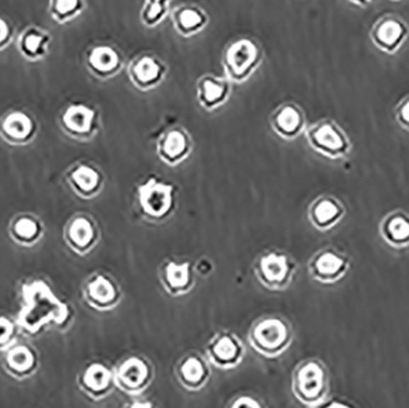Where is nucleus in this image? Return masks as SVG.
Listing matches in <instances>:
<instances>
[{"label":"nucleus","mask_w":409,"mask_h":408,"mask_svg":"<svg viewBox=\"0 0 409 408\" xmlns=\"http://www.w3.org/2000/svg\"><path fill=\"white\" fill-rule=\"evenodd\" d=\"M310 146L330 157L341 156L347 151L346 135L338 125L330 120H323L306 130Z\"/></svg>","instance_id":"16"},{"label":"nucleus","mask_w":409,"mask_h":408,"mask_svg":"<svg viewBox=\"0 0 409 408\" xmlns=\"http://www.w3.org/2000/svg\"><path fill=\"white\" fill-rule=\"evenodd\" d=\"M85 302L100 312H108L118 307L123 299V291L112 276L105 272L92 274L82 286Z\"/></svg>","instance_id":"9"},{"label":"nucleus","mask_w":409,"mask_h":408,"mask_svg":"<svg viewBox=\"0 0 409 408\" xmlns=\"http://www.w3.org/2000/svg\"><path fill=\"white\" fill-rule=\"evenodd\" d=\"M15 30L9 20L0 16V52L5 51L14 41Z\"/></svg>","instance_id":"33"},{"label":"nucleus","mask_w":409,"mask_h":408,"mask_svg":"<svg viewBox=\"0 0 409 408\" xmlns=\"http://www.w3.org/2000/svg\"><path fill=\"white\" fill-rule=\"evenodd\" d=\"M10 234L15 242L31 247L41 239L43 226L38 217L31 214H23L15 217L10 225Z\"/></svg>","instance_id":"27"},{"label":"nucleus","mask_w":409,"mask_h":408,"mask_svg":"<svg viewBox=\"0 0 409 408\" xmlns=\"http://www.w3.org/2000/svg\"><path fill=\"white\" fill-rule=\"evenodd\" d=\"M172 23L178 35L189 38L202 33L209 25L206 10L194 3H184L172 10Z\"/></svg>","instance_id":"25"},{"label":"nucleus","mask_w":409,"mask_h":408,"mask_svg":"<svg viewBox=\"0 0 409 408\" xmlns=\"http://www.w3.org/2000/svg\"><path fill=\"white\" fill-rule=\"evenodd\" d=\"M36 118L25 110H9L0 117V138L13 146L31 144L38 135Z\"/></svg>","instance_id":"10"},{"label":"nucleus","mask_w":409,"mask_h":408,"mask_svg":"<svg viewBox=\"0 0 409 408\" xmlns=\"http://www.w3.org/2000/svg\"><path fill=\"white\" fill-rule=\"evenodd\" d=\"M114 376L119 390L130 396H139L152 384L155 368L144 354H129L114 367Z\"/></svg>","instance_id":"5"},{"label":"nucleus","mask_w":409,"mask_h":408,"mask_svg":"<svg viewBox=\"0 0 409 408\" xmlns=\"http://www.w3.org/2000/svg\"><path fill=\"white\" fill-rule=\"evenodd\" d=\"M78 384L82 392L90 399L95 401L105 399L117 387L114 367L103 362L90 363L79 375Z\"/></svg>","instance_id":"19"},{"label":"nucleus","mask_w":409,"mask_h":408,"mask_svg":"<svg viewBox=\"0 0 409 408\" xmlns=\"http://www.w3.org/2000/svg\"><path fill=\"white\" fill-rule=\"evenodd\" d=\"M18 330V322L5 315H0V349H6L14 344Z\"/></svg>","instance_id":"32"},{"label":"nucleus","mask_w":409,"mask_h":408,"mask_svg":"<svg viewBox=\"0 0 409 408\" xmlns=\"http://www.w3.org/2000/svg\"><path fill=\"white\" fill-rule=\"evenodd\" d=\"M343 265L345 262L342 257L336 255L335 252H325L315 257L310 267L320 280H330L341 272Z\"/></svg>","instance_id":"29"},{"label":"nucleus","mask_w":409,"mask_h":408,"mask_svg":"<svg viewBox=\"0 0 409 408\" xmlns=\"http://www.w3.org/2000/svg\"><path fill=\"white\" fill-rule=\"evenodd\" d=\"M52 45V35L46 28L30 25L23 28L18 37V51L28 62H41L48 57Z\"/></svg>","instance_id":"24"},{"label":"nucleus","mask_w":409,"mask_h":408,"mask_svg":"<svg viewBox=\"0 0 409 408\" xmlns=\"http://www.w3.org/2000/svg\"><path fill=\"white\" fill-rule=\"evenodd\" d=\"M408 37V25L395 15H386L379 18L370 31L374 46L387 54L400 51Z\"/></svg>","instance_id":"17"},{"label":"nucleus","mask_w":409,"mask_h":408,"mask_svg":"<svg viewBox=\"0 0 409 408\" xmlns=\"http://www.w3.org/2000/svg\"><path fill=\"white\" fill-rule=\"evenodd\" d=\"M135 197L139 214L151 223H162L168 220L177 206V188L156 177L139 184Z\"/></svg>","instance_id":"3"},{"label":"nucleus","mask_w":409,"mask_h":408,"mask_svg":"<svg viewBox=\"0 0 409 408\" xmlns=\"http://www.w3.org/2000/svg\"><path fill=\"white\" fill-rule=\"evenodd\" d=\"M86 8L85 0H48L50 18L59 25L71 23Z\"/></svg>","instance_id":"28"},{"label":"nucleus","mask_w":409,"mask_h":408,"mask_svg":"<svg viewBox=\"0 0 409 408\" xmlns=\"http://www.w3.org/2000/svg\"><path fill=\"white\" fill-rule=\"evenodd\" d=\"M127 73L130 83L137 90L151 91L163 83L168 73V66L159 57L142 53L130 60Z\"/></svg>","instance_id":"11"},{"label":"nucleus","mask_w":409,"mask_h":408,"mask_svg":"<svg viewBox=\"0 0 409 408\" xmlns=\"http://www.w3.org/2000/svg\"><path fill=\"white\" fill-rule=\"evenodd\" d=\"M132 407H152V404L151 402H146V401H137V402H134V404H132Z\"/></svg>","instance_id":"38"},{"label":"nucleus","mask_w":409,"mask_h":408,"mask_svg":"<svg viewBox=\"0 0 409 408\" xmlns=\"http://www.w3.org/2000/svg\"><path fill=\"white\" fill-rule=\"evenodd\" d=\"M264 60V51L251 37H239L229 42L222 53L226 78L234 83H244L254 75Z\"/></svg>","instance_id":"4"},{"label":"nucleus","mask_w":409,"mask_h":408,"mask_svg":"<svg viewBox=\"0 0 409 408\" xmlns=\"http://www.w3.org/2000/svg\"><path fill=\"white\" fill-rule=\"evenodd\" d=\"M233 408H260L263 404L259 400L249 394H239L231 401Z\"/></svg>","instance_id":"34"},{"label":"nucleus","mask_w":409,"mask_h":408,"mask_svg":"<svg viewBox=\"0 0 409 408\" xmlns=\"http://www.w3.org/2000/svg\"><path fill=\"white\" fill-rule=\"evenodd\" d=\"M23 298L18 325L26 334L36 335L46 326L64 329L70 324L71 309L55 296L45 281L35 280L23 284Z\"/></svg>","instance_id":"1"},{"label":"nucleus","mask_w":409,"mask_h":408,"mask_svg":"<svg viewBox=\"0 0 409 408\" xmlns=\"http://www.w3.org/2000/svg\"><path fill=\"white\" fill-rule=\"evenodd\" d=\"M296 267V262L286 252H267L258 257L254 272L265 288L278 292L289 286Z\"/></svg>","instance_id":"7"},{"label":"nucleus","mask_w":409,"mask_h":408,"mask_svg":"<svg viewBox=\"0 0 409 408\" xmlns=\"http://www.w3.org/2000/svg\"><path fill=\"white\" fill-rule=\"evenodd\" d=\"M348 1L353 3V4L358 5V6H365V5L373 3V0H348Z\"/></svg>","instance_id":"37"},{"label":"nucleus","mask_w":409,"mask_h":408,"mask_svg":"<svg viewBox=\"0 0 409 408\" xmlns=\"http://www.w3.org/2000/svg\"><path fill=\"white\" fill-rule=\"evenodd\" d=\"M390 232L396 239H405L409 237V222L402 217H397L390 223Z\"/></svg>","instance_id":"35"},{"label":"nucleus","mask_w":409,"mask_h":408,"mask_svg":"<svg viewBox=\"0 0 409 408\" xmlns=\"http://www.w3.org/2000/svg\"><path fill=\"white\" fill-rule=\"evenodd\" d=\"M172 0H144L140 20L146 28L159 26L164 21L169 13V4Z\"/></svg>","instance_id":"30"},{"label":"nucleus","mask_w":409,"mask_h":408,"mask_svg":"<svg viewBox=\"0 0 409 408\" xmlns=\"http://www.w3.org/2000/svg\"><path fill=\"white\" fill-rule=\"evenodd\" d=\"M293 339L289 321L278 314H267L251 324L248 341L258 354L266 358H277L283 354Z\"/></svg>","instance_id":"2"},{"label":"nucleus","mask_w":409,"mask_h":408,"mask_svg":"<svg viewBox=\"0 0 409 408\" xmlns=\"http://www.w3.org/2000/svg\"><path fill=\"white\" fill-rule=\"evenodd\" d=\"M393 1H398V0H393Z\"/></svg>","instance_id":"39"},{"label":"nucleus","mask_w":409,"mask_h":408,"mask_svg":"<svg viewBox=\"0 0 409 408\" xmlns=\"http://www.w3.org/2000/svg\"><path fill=\"white\" fill-rule=\"evenodd\" d=\"M270 125L280 138L294 140L304 130V112L294 102H284L273 110L270 115Z\"/></svg>","instance_id":"22"},{"label":"nucleus","mask_w":409,"mask_h":408,"mask_svg":"<svg viewBox=\"0 0 409 408\" xmlns=\"http://www.w3.org/2000/svg\"><path fill=\"white\" fill-rule=\"evenodd\" d=\"M65 178L74 193L82 199L97 197L105 185V177L100 168L88 162H78L71 165Z\"/></svg>","instance_id":"21"},{"label":"nucleus","mask_w":409,"mask_h":408,"mask_svg":"<svg viewBox=\"0 0 409 408\" xmlns=\"http://www.w3.org/2000/svg\"><path fill=\"white\" fill-rule=\"evenodd\" d=\"M85 66L96 78L110 80L123 70L124 55L113 45L98 42L85 53Z\"/></svg>","instance_id":"14"},{"label":"nucleus","mask_w":409,"mask_h":408,"mask_svg":"<svg viewBox=\"0 0 409 408\" xmlns=\"http://www.w3.org/2000/svg\"><path fill=\"white\" fill-rule=\"evenodd\" d=\"M194 141L187 129L174 125L166 129L156 141V153L159 160L171 167L180 165L190 156Z\"/></svg>","instance_id":"13"},{"label":"nucleus","mask_w":409,"mask_h":408,"mask_svg":"<svg viewBox=\"0 0 409 408\" xmlns=\"http://www.w3.org/2000/svg\"><path fill=\"white\" fill-rule=\"evenodd\" d=\"M100 227L91 216L78 214L73 216L64 228V239L69 248L79 254L86 255L98 244Z\"/></svg>","instance_id":"15"},{"label":"nucleus","mask_w":409,"mask_h":408,"mask_svg":"<svg viewBox=\"0 0 409 408\" xmlns=\"http://www.w3.org/2000/svg\"><path fill=\"white\" fill-rule=\"evenodd\" d=\"M326 387V372L314 359L300 363L292 375V390L300 402L314 404L321 399Z\"/></svg>","instance_id":"8"},{"label":"nucleus","mask_w":409,"mask_h":408,"mask_svg":"<svg viewBox=\"0 0 409 408\" xmlns=\"http://www.w3.org/2000/svg\"><path fill=\"white\" fill-rule=\"evenodd\" d=\"M159 277L166 293L172 297L185 296L195 287V270L189 262H164L159 267Z\"/></svg>","instance_id":"20"},{"label":"nucleus","mask_w":409,"mask_h":408,"mask_svg":"<svg viewBox=\"0 0 409 408\" xmlns=\"http://www.w3.org/2000/svg\"><path fill=\"white\" fill-rule=\"evenodd\" d=\"M395 110L397 122L409 130V96L401 100Z\"/></svg>","instance_id":"36"},{"label":"nucleus","mask_w":409,"mask_h":408,"mask_svg":"<svg viewBox=\"0 0 409 408\" xmlns=\"http://www.w3.org/2000/svg\"><path fill=\"white\" fill-rule=\"evenodd\" d=\"M58 122L63 133L76 141H90L100 133V110L81 102L64 107Z\"/></svg>","instance_id":"6"},{"label":"nucleus","mask_w":409,"mask_h":408,"mask_svg":"<svg viewBox=\"0 0 409 408\" xmlns=\"http://www.w3.org/2000/svg\"><path fill=\"white\" fill-rule=\"evenodd\" d=\"M174 375L183 389L191 392L202 390L211 378L209 359L199 352L183 354L174 367Z\"/></svg>","instance_id":"18"},{"label":"nucleus","mask_w":409,"mask_h":408,"mask_svg":"<svg viewBox=\"0 0 409 408\" xmlns=\"http://www.w3.org/2000/svg\"><path fill=\"white\" fill-rule=\"evenodd\" d=\"M232 93V83L227 78L204 74L196 83V100L204 110H216L222 107Z\"/></svg>","instance_id":"23"},{"label":"nucleus","mask_w":409,"mask_h":408,"mask_svg":"<svg viewBox=\"0 0 409 408\" xmlns=\"http://www.w3.org/2000/svg\"><path fill=\"white\" fill-rule=\"evenodd\" d=\"M246 356L241 339L231 331L216 332L206 346V357L219 369H233Z\"/></svg>","instance_id":"12"},{"label":"nucleus","mask_w":409,"mask_h":408,"mask_svg":"<svg viewBox=\"0 0 409 408\" xmlns=\"http://www.w3.org/2000/svg\"><path fill=\"white\" fill-rule=\"evenodd\" d=\"M340 215V209L330 199H321L310 209V218L320 227L328 226Z\"/></svg>","instance_id":"31"},{"label":"nucleus","mask_w":409,"mask_h":408,"mask_svg":"<svg viewBox=\"0 0 409 408\" xmlns=\"http://www.w3.org/2000/svg\"><path fill=\"white\" fill-rule=\"evenodd\" d=\"M38 354L28 344H11L6 349L3 361L5 371L18 379L33 375L38 369Z\"/></svg>","instance_id":"26"}]
</instances>
